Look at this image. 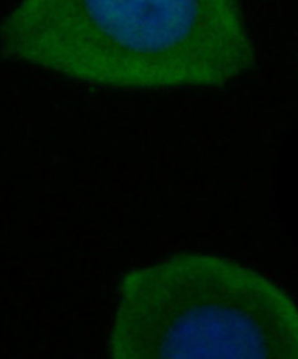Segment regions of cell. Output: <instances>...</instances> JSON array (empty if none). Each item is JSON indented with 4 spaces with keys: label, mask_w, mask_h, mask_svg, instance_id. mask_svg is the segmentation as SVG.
<instances>
[{
    "label": "cell",
    "mask_w": 298,
    "mask_h": 359,
    "mask_svg": "<svg viewBox=\"0 0 298 359\" xmlns=\"http://www.w3.org/2000/svg\"><path fill=\"white\" fill-rule=\"evenodd\" d=\"M0 38L13 57L119 89L219 86L255 64L239 0H22Z\"/></svg>",
    "instance_id": "6da1fadb"
},
{
    "label": "cell",
    "mask_w": 298,
    "mask_h": 359,
    "mask_svg": "<svg viewBox=\"0 0 298 359\" xmlns=\"http://www.w3.org/2000/svg\"><path fill=\"white\" fill-rule=\"evenodd\" d=\"M114 358H298V309L255 269L182 255L130 272L109 340Z\"/></svg>",
    "instance_id": "7a4b0ae2"
}]
</instances>
